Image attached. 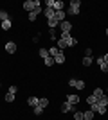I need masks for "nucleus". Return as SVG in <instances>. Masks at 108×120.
Wrapping results in <instances>:
<instances>
[{"instance_id": "1", "label": "nucleus", "mask_w": 108, "mask_h": 120, "mask_svg": "<svg viewBox=\"0 0 108 120\" xmlns=\"http://www.w3.org/2000/svg\"><path fill=\"white\" fill-rule=\"evenodd\" d=\"M79 7H81V2L79 0H72L70 4H68V9L65 13L70 15V16H76V15H79Z\"/></svg>"}, {"instance_id": "36", "label": "nucleus", "mask_w": 108, "mask_h": 120, "mask_svg": "<svg viewBox=\"0 0 108 120\" xmlns=\"http://www.w3.org/2000/svg\"><path fill=\"white\" fill-rule=\"evenodd\" d=\"M103 59H104V63H108V54H104V56H103Z\"/></svg>"}, {"instance_id": "22", "label": "nucleus", "mask_w": 108, "mask_h": 120, "mask_svg": "<svg viewBox=\"0 0 108 120\" xmlns=\"http://www.w3.org/2000/svg\"><path fill=\"white\" fill-rule=\"evenodd\" d=\"M11 25H13V23H11V20H5V22H2V29H4V30H9Z\"/></svg>"}, {"instance_id": "7", "label": "nucleus", "mask_w": 108, "mask_h": 120, "mask_svg": "<svg viewBox=\"0 0 108 120\" xmlns=\"http://www.w3.org/2000/svg\"><path fill=\"white\" fill-rule=\"evenodd\" d=\"M54 18L61 23V22H65V18H67V13H65V11H56V13H54Z\"/></svg>"}, {"instance_id": "31", "label": "nucleus", "mask_w": 108, "mask_h": 120, "mask_svg": "<svg viewBox=\"0 0 108 120\" xmlns=\"http://www.w3.org/2000/svg\"><path fill=\"white\" fill-rule=\"evenodd\" d=\"M41 113H43V108H41V106H36V108H34V115H38V116H40Z\"/></svg>"}, {"instance_id": "21", "label": "nucleus", "mask_w": 108, "mask_h": 120, "mask_svg": "<svg viewBox=\"0 0 108 120\" xmlns=\"http://www.w3.org/2000/svg\"><path fill=\"white\" fill-rule=\"evenodd\" d=\"M54 11H63V2H61V0H56V4H54Z\"/></svg>"}, {"instance_id": "37", "label": "nucleus", "mask_w": 108, "mask_h": 120, "mask_svg": "<svg viewBox=\"0 0 108 120\" xmlns=\"http://www.w3.org/2000/svg\"><path fill=\"white\" fill-rule=\"evenodd\" d=\"M106 36H108V29H106Z\"/></svg>"}, {"instance_id": "4", "label": "nucleus", "mask_w": 108, "mask_h": 120, "mask_svg": "<svg viewBox=\"0 0 108 120\" xmlns=\"http://www.w3.org/2000/svg\"><path fill=\"white\" fill-rule=\"evenodd\" d=\"M24 9H25V11H29V13H32V11L36 9L34 0H25V2H24Z\"/></svg>"}, {"instance_id": "3", "label": "nucleus", "mask_w": 108, "mask_h": 120, "mask_svg": "<svg viewBox=\"0 0 108 120\" xmlns=\"http://www.w3.org/2000/svg\"><path fill=\"white\" fill-rule=\"evenodd\" d=\"M90 109H92L94 113L104 115V113H106V106H101V104H97V102H96V104H92V106H90Z\"/></svg>"}, {"instance_id": "28", "label": "nucleus", "mask_w": 108, "mask_h": 120, "mask_svg": "<svg viewBox=\"0 0 108 120\" xmlns=\"http://www.w3.org/2000/svg\"><path fill=\"white\" fill-rule=\"evenodd\" d=\"M74 120H83V111H74Z\"/></svg>"}, {"instance_id": "32", "label": "nucleus", "mask_w": 108, "mask_h": 120, "mask_svg": "<svg viewBox=\"0 0 108 120\" xmlns=\"http://www.w3.org/2000/svg\"><path fill=\"white\" fill-rule=\"evenodd\" d=\"M99 66H101V72H104V74L108 72V63H101Z\"/></svg>"}, {"instance_id": "39", "label": "nucleus", "mask_w": 108, "mask_h": 120, "mask_svg": "<svg viewBox=\"0 0 108 120\" xmlns=\"http://www.w3.org/2000/svg\"><path fill=\"white\" fill-rule=\"evenodd\" d=\"M0 86H2V84H0Z\"/></svg>"}, {"instance_id": "16", "label": "nucleus", "mask_w": 108, "mask_h": 120, "mask_svg": "<svg viewBox=\"0 0 108 120\" xmlns=\"http://www.w3.org/2000/svg\"><path fill=\"white\" fill-rule=\"evenodd\" d=\"M27 102H29V106L36 108V106L40 104V99H36V97H29V99H27Z\"/></svg>"}, {"instance_id": "17", "label": "nucleus", "mask_w": 108, "mask_h": 120, "mask_svg": "<svg viewBox=\"0 0 108 120\" xmlns=\"http://www.w3.org/2000/svg\"><path fill=\"white\" fill-rule=\"evenodd\" d=\"M60 52H63V50H60V49H58V47H52V49H49V56H51V57H54V56H58V54H60Z\"/></svg>"}, {"instance_id": "30", "label": "nucleus", "mask_w": 108, "mask_h": 120, "mask_svg": "<svg viewBox=\"0 0 108 120\" xmlns=\"http://www.w3.org/2000/svg\"><path fill=\"white\" fill-rule=\"evenodd\" d=\"M13 100H15V93H7V95H5V102H13Z\"/></svg>"}, {"instance_id": "23", "label": "nucleus", "mask_w": 108, "mask_h": 120, "mask_svg": "<svg viewBox=\"0 0 108 120\" xmlns=\"http://www.w3.org/2000/svg\"><path fill=\"white\" fill-rule=\"evenodd\" d=\"M43 63H45L47 66H52V65H54V57H51V56H49V57H45V59H43Z\"/></svg>"}, {"instance_id": "8", "label": "nucleus", "mask_w": 108, "mask_h": 120, "mask_svg": "<svg viewBox=\"0 0 108 120\" xmlns=\"http://www.w3.org/2000/svg\"><path fill=\"white\" fill-rule=\"evenodd\" d=\"M65 59H67V57H65V52H60L58 56H54V63H56V65H63Z\"/></svg>"}, {"instance_id": "26", "label": "nucleus", "mask_w": 108, "mask_h": 120, "mask_svg": "<svg viewBox=\"0 0 108 120\" xmlns=\"http://www.w3.org/2000/svg\"><path fill=\"white\" fill-rule=\"evenodd\" d=\"M0 20L5 22V20H11V18H9V15H7L5 11H0Z\"/></svg>"}, {"instance_id": "15", "label": "nucleus", "mask_w": 108, "mask_h": 120, "mask_svg": "<svg viewBox=\"0 0 108 120\" xmlns=\"http://www.w3.org/2000/svg\"><path fill=\"white\" fill-rule=\"evenodd\" d=\"M92 95H94V97H96V99H97V100H99V99H101V97H103V95H104V91H103V90H101V88H96V90H94V91H92Z\"/></svg>"}, {"instance_id": "13", "label": "nucleus", "mask_w": 108, "mask_h": 120, "mask_svg": "<svg viewBox=\"0 0 108 120\" xmlns=\"http://www.w3.org/2000/svg\"><path fill=\"white\" fill-rule=\"evenodd\" d=\"M94 115H96V113H94L92 109L85 111V113H83V120H94Z\"/></svg>"}, {"instance_id": "38", "label": "nucleus", "mask_w": 108, "mask_h": 120, "mask_svg": "<svg viewBox=\"0 0 108 120\" xmlns=\"http://www.w3.org/2000/svg\"><path fill=\"white\" fill-rule=\"evenodd\" d=\"M106 91H108V88H106Z\"/></svg>"}, {"instance_id": "33", "label": "nucleus", "mask_w": 108, "mask_h": 120, "mask_svg": "<svg viewBox=\"0 0 108 120\" xmlns=\"http://www.w3.org/2000/svg\"><path fill=\"white\" fill-rule=\"evenodd\" d=\"M60 38H61V40H68V38H70V32H61Z\"/></svg>"}, {"instance_id": "20", "label": "nucleus", "mask_w": 108, "mask_h": 120, "mask_svg": "<svg viewBox=\"0 0 108 120\" xmlns=\"http://www.w3.org/2000/svg\"><path fill=\"white\" fill-rule=\"evenodd\" d=\"M38 106H41V108L45 109L47 106H49V99H45V97H41V99H40V104H38Z\"/></svg>"}, {"instance_id": "12", "label": "nucleus", "mask_w": 108, "mask_h": 120, "mask_svg": "<svg viewBox=\"0 0 108 120\" xmlns=\"http://www.w3.org/2000/svg\"><path fill=\"white\" fill-rule=\"evenodd\" d=\"M68 111H76V109H74V106H72V104L65 102V104L61 106V113H68Z\"/></svg>"}, {"instance_id": "34", "label": "nucleus", "mask_w": 108, "mask_h": 120, "mask_svg": "<svg viewBox=\"0 0 108 120\" xmlns=\"http://www.w3.org/2000/svg\"><path fill=\"white\" fill-rule=\"evenodd\" d=\"M85 57H92V49H85Z\"/></svg>"}, {"instance_id": "27", "label": "nucleus", "mask_w": 108, "mask_h": 120, "mask_svg": "<svg viewBox=\"0 0 108 120\" xmlns=\"http://www.w3.org/2000/svg\"><path fill=\"white\" fill-rule=\"evenodd\" d=\"M38 15H40L38 11H32V13H29V20H31V22H34L36 18H38Z\"/></svg>"}, {"instance_id": "14", "label": "nucleus", "mask_w": 108, "mask_h": 120, "mask_svg": "<svg viewBox=\"0 0 108 120\" xmlns=\"http://www.w3.org/2000/svg\"><path fill=\"white\" fill-rule=\"evenodd\" d=\"M47 23H49V27H51V29H56L58 25H60V22H58L56 18H49V20H47Z\"/></svg>"}, {"instance_id": "29", "label": "nucleus", "mask_w": 108, "mask_h": 120, "mask_svg": "<svg viewBox=\"0 0 108 120\" xmlns=\"http://www.w3.org/2000/svg\"><path fill=\"white\" fill-rule=\"evenodd\" d=\"M92 65V57H83V66H90Z\"/></svg>"}, {"instance_id": "19", "label": "nucleus", "mask_w": 108, "mask_h": 120, "mask_svg": "<svg viewBox=\"0 0 108 120\" xmlns=\"http://www.w3.org/2000/svg\"><path fill=\"white\" fill-rule=\"evenodd\" d=\"M97 104H101V106H108V95H103L101 99L97 100Z\"/></svg>"}, {"instance_id": "18", "label": "nucleus", "mask_w": 108, "mask_h": 120, "mask_svg": "<svg viewBox=\"0 0 108 120\" xmlns=\"http://www.w3.org/2000/svg\"><path fill=\"white\" fill-rule=\"evenodd\" d=\"M77 45V40H76V38H72V36H70V38H68V40H67V47H76Z\"/></svg>"}, {"instance_id": "10", "label": "nucleus", "mask_w": 108, "mask_h": 120, "mask_svg": "<svg viewBox=\"0 0 108 120\" xmlns=\"http://www.w3.org/2000/svg\"><path fill=\"white\" fill-rule=\"evenodd\" d=\"M41 13H43V16H45L47 20H49V18H54V13H56V11H54V9H49V7H45V9L41 11Z\"/></svg>"}, {"instance_id": "9", "label": "nucleus", "mask_w": 108, "mask_h": 120, "mask_svg": "<svg viewBox=\"0 0 108 120\" xmlns=\"http://www.w3.org/2000/svg\"><path fill=\"white\" fill-rule=\"evenodd\" d=\"M5 50H7L9 54H15L16 52V43L15 41H7V43H5Z\"/></svg>"}, {"instance_id": "6", "label": "nucleus", "mask_w": 108, "mask_h": 120, "mask_svg": "<svg viewBox=\"0 0 108 120\" xmlns=\"http://www.w3.org/2000/svg\"><path fill=\"white\" fill-rule=\"evenodd\" d=\"M67 102H68V104H72V106L77 104V102H79V95H77V93H70V95L67 97Z\"/></svg>"}, {"instance_id": "25", "label": "nucleus", "mask_w": 108, "mask_h": 120, "mask_svg": "<svg viewBox=\"0 0 108 120\" xmlns=\"http://www.w3.org/2000/svg\"><path fill=\"white\" fill-rule=\"evenodd\" d=\"M96 102H97V99H96L94 95H88V97H87V104L92 106V104H96Z\"/></svg>"}, {"instance_id": "11", "label": "nucleus", "mask_w": 108, "mask_h": 120, "mask_svg": "<svg viewBox=\"0 0 108 120\" xmlns=\"http://www.w3.org/2000/svg\"><path fill=\"white\" fill-rule=\"evenodd\" d=\"M56 43H58V49L65 52V49H67V40H61V38H58V40H56Z\"/></svg>"}, {"instance_id": "35", "label": "nucleus", "mask_w": 108, "mask_h": 120, "mask_svg": "<svg viewBox=\"0 0 108 120\" xmlns=\"http://www.w3.org/2000/svg\"><path fill=\"white\" fill-rule=\"evenodd\" d=\"M16 91H18V88H16L15 84H13V86H9V93H16Z\"/></svg>"}, {"instance_id": "5", "label": "nucleus", "mask_w": 108, "mask_h": 120, "mask_svg": "<svg viewBox=\"0 0 108 120\" xmlns=\"http://www.w3.org/2000/svg\"><path fill=\"white\" fill-rule=\"evenodd\" d=\"M60 27H61V32H70V30H72V23H70L68 20L61 22V23H60Z\"/></svg>"}, {"instance_id": "24", "label": "nucleus", "mask_w": 108, "mask_h": 120, "mask_svg": "<svg viewBox=\"0 0 108 120\" xmlns=\"http://www.w3.org/2000/svg\"><path fill=\"white\" fill-rule=\"evenodd\" d=\"M40 57H41V59L49 57V50H47V49H40Z\"/></svg>"}, {"instance_id": "2", "label": "nucleus", "mask_w": 108, "mask_h": 120, "mask_svg": "<svg viewBox=\"0 0 108 120\" xmlns=\"http://www.w3.org/2000/svg\"><path fill=\"white\" fill-rule=\"evenodd\" d=\"M68 86L76 88V90H83V88H85V81H79V79H68Z\"/></svg>"}]
</instances>
